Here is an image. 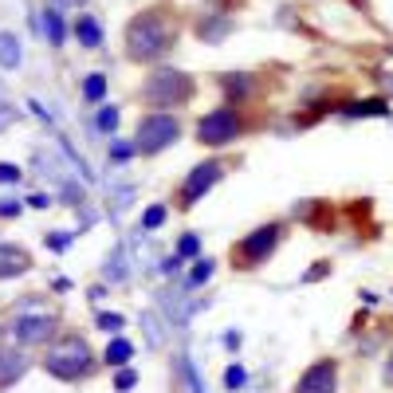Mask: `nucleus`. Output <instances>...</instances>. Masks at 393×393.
I'll use <instances>...</instances> for the list:
<instances>
[{
	"label": "nucleus",
	"instance_id": "4",
	"mask_svg": "<svg viewBox=\"0 0 393 393\" xmlns=\"http://www.w3.org/2000/svg\"><path fill=\"white\" fill-rule=\"evenodd\" d=\"M177 134H181V126H177V118L169 114H149L138 122V138H134V149H142V154H161L166 146H173Z\"/></svg>",
	"mask_w": 393,
	"mask_h": 393
},
{
	"label": "nucleus",
	"instance_id": "26",
	"mask_svg": "<svg viewBox=\"0 0 393 393\" xmlns=\"http://www.w3.org/2000/svg\"><path fill=\"white\" fill-rule=\"evenodd\" d=\"M196 252H201L196 236H181V244H177V255H181V260H189V255H196Z\"/></svg>",
	"mask_w": 393,
	"mask_h": 393
},
{
	"label": "nucleus",
	"instance_id": "33",
	"mask_svg": "<svg viewBox=\"0 0 393 393\" xmlns=\"http://www.w3.org/2000/svg\"><path fill=\"white\" fill-rule=\"evenodd\" d=\"M67 201H71V205H83V189L67 185Z\"/></svg>",
	"mask_w": 393,
	"mask_h": 393
},
{
	"label": "nucleus",
	"instance_id": "7",
	"mask_svg": "<svg viewBox=\"0 0 393 393\" xmlns=\"http://www.w3.org/2000/svg\"><path fill=\"white\" fill-rule=\"evenodd\" d=\"M334 385H338V362L323 358V362H314V366L303 370L295 393H334Z\"/></svg>",
	"mask_w": 393,
	"mask_h": 393
},
{
	"label": "nucleus",
	"instance_id": "15",
	"mask_svg": "<svg viewBox=\"0 0 393 393\" xmlns=\"http://www.w3.org/2000/svg\"><path fill=\"white\" fill-rule=\"evenodd\" d=\"M44 36H48L51 48H59V44L67 39V28H63V16H59V8H48V12H44Z\"/></svg>",
	"mask_w": 393,
	"mask_h": 393
},
{
	"label": "nucleus",
	"instance_id": "14",
	"mask_svg": "<svg viewBox=\"0 0 393 393\" xmlns=\"http://www.w3.org/2000/svg\"><path fill=\"white\" fill-rule=\"evenodd\" d=\"M75 36H79L83 48H98V44H102V28H98L95 16H79L75 20Z\"/></svg>",
	"mask_w": 393,
	"mask_h": 393
},
{
	"label": "nucleus",
	"instance_id": "8",
	"mask_svg": "<svg viewBox=\"0 0 393 393\" xmlns=\"http://www.w3.org/2000/svg\"><path fill=\"white\" fill-rule=\"evenodd\" d=\"M220 173H225V166H220V161H201V166L189 173L185 189H181V201H185V205H196V201H201V196H205L208 189L220 181Z\"/></svg>",
	"mask_w": 393,
	"mask_h": 393
},
{
	"label": "nucleus",
	"instance_id": "32",
	"mask_svg": "<svg viewBox=\"0 0 393 393\" xmlns=\"http://www.w3.org/2000/svg\"><path fill=\"white\" fill-rule=\"evenodd\" d=\"M20 213V201H0V216H16Z\"/></svg>",
	"mask_w": 393,
	"mask_h": 393
},
{
	"label": "nucleus",
	"instance_id": "1",
	"mask_svg": "<svg viewBox=\"0 0 393 393\" xmlns=\"http://www.w3.org/2000/svg\"><path fill=\"white\" fill-rule=\"evenodd\" d=\"M177 39V28L169 24L161 12H142V16L130 20L126 28V55L138 63H149V59L166 55Z\"/></svg>",
	"mask_w": 393,
	"mask_h": 393
},
{
	"label": "nucleus",
	"instance_id": "22",
	"mask_svg": "<svg viewBox=\"0 0 393 393\" xmlns=\"http://www.w3.org/2000/svg\"><path fill=\"white\" fill-rule=\"evenodd\" d=\"M114 126H118V107H102L98 110V130H102V134H114Z\"/></svg>",
	"mask_w": 393,
	"mask_h": 393
},
{
	"label": "nucleus",
	"instance_id": "2",
	"mask_svg": "<svg viewBox=\"0 0 393 393\" xmlns=\"http://www.w3.org/2000/svg\"><path fill=\"white\" fill-rule=\"evenodd\" d=\"M95 358H91V346L79 338V334H67V338H59L55 346H48L44 354V370L51 378H63V382H79L83 373H91Z\"/></svg>",
	"mask_w": 393,
	"mask_h": 393
},
{
	"label": "nucleus",
	"instance_id": "19",
	"mask_svg": "<svg viewBox=\"0 0 393 393\" xmlns=\"http://www.w3.org/2000/svg\"><path fill=\"white\" fill-rule=\"evenodd\" d=\"M102 275H107V279H126V264H122V248H114V252H110V260H107V267H102Z\"/></svg>",
	"mask_w": 393,
	"mask_h": 393
},
{
	"label": "nucleus",
	"instance_id": "35",
	"mask_svg": "<svg viewBox=\"0 0 393 393\" xmlns=\"http://www.w3.org/2000/svg\"><path fill=\"white\" fill-rule=\"evenodd\" d=\"M385 382L393 385V354H389V366H385Z\"/></svg>",
	"mask_w": 393,
	"mask_h": 393
},
{
	"label": "nucleus",
	"instance_id": "12",
	"mask_svg": "<svg viewBox=\"0 0 393 393\" xmlns=\"http://www.w3.org/2000/svg\"><path fill=\"white\" fill-rule=\"evenodd\" d=\"M228 32H232V20H228V16H205L201 24H196V36L208 39V44H220Z\"/></svg>",
	"mask_w": 393,
	"mask_h": 393
},
{
	"label": "nucleus",
	"instance_id": "25",
	"mask_svg": "<svg viewBox=\"0 0 393 393\" xmlns=\"http://www.w3.org/2000/svg\"><path fill=\"white\" fill-rule=\"evenodd\" d=\"M161 220H166V208L154 205V208H146V216H142V228H157Z\"/></svg>",
	"mask_w": 393,
	"mask_h": 393
},
{
	"label": "nucleus",
	"instance_id": "29",
	"mask_svg": "<svg viewBox=\"0 0 393 393\" xmlns=\"http://www.w3.org/2000/svg\"><path fill=\"white\" fill-rule=\"evenodd\" d=\"M225 87H228V95L236 98V95H244V91H248V79H232V75H228V79H225Z\"/></svg>",
	"mask_w": 393,
	"mask_h": 393
},
{
	"label": "nucleus",
	"instance_id": "5",
	"mask_svg": "<svg viewBox=\"0 0 393 393\" xmlns=\"http://www.w3.org/2000/svg\"><path fill=\"white\" fill-rule=\"evenodd\" d=\"M275 244H279V225H260L255 232H248L244 240L232 248V264H240V267L264 264L267 255L275 252Z\"/></svg>",
	"mask_w": 393,
	"mask_h": 393
},
{
	"label": "nucleus",
	"instance_id": "6",
	"mask_svg": "<svg viewBox=\"0 0 393 393\" xmlns=\"http://www.w3.org/2000/svg\"><path fill=\"white\" fill-rule=\"evenodd\" d=\"M240 134V114L236 110H213V114H205L201 122H196V138L205 142V146H225V142H232V138Z\"/></svg>",
	"mask_w": 393,
	"mask_h": 393
},
{
	"label": "nucleus",
	"instance_id": "24",
	"mask_svg": "<svg viewBox=\"0 0 393 393\" xmlns=\"http://www.w3.org/2000/svg\"><path fill=\"white\" fill-rule=\"evenodd\" d=\"M208 275H213V260H201V264L193 267V275H189V287H196V284H205Z\"/></svg>",
	"mask_w": 393,
	"mask_h": 393
},
{
	"label": "nucleus",
	"instance_id": "27",
	"mask_svg": "<svg viewBox=\"0 0 393 393\" xmlns=\"http://www.w3.org/2000/svg\"><path fill=\"white\" fill-rule=\"evenodd\" d=\"M98 326H102V331H122V326H126V319H122V314H98Z\"/></svg>",
	"mask_w": 393,
	"mask_h": 393
},
{
	"label": "nucleus",
	"instance_id": "13",
	"mask_svg": "<svg viewBox=\"0 0 393 393\" xmlns=\"http://www.w3.org/2000/svg\"><path fill=\"white\" fill-rule=\"evenodd\" d=\"M20 59H24V48H20V39L12 32H0V67L4 71H16Z\"/></svg>",
	"mask_w": 393,
	"mask_h": 393
},
{
	"label": "nucleus",
	"instance_id": "20",
	"mask_svg": "<svg viewBox=\"0 0 393 393\" xmlns=\"http://www.w3.org/2000/svg\"><path fill=\"white\" fill-rule=\"evenodd\" d=\"M177 370L185 373V382H189V393H205V385H201V378H196L193 362H189L185 354H181V358H177Z\"/></svg>",
	"mask_w": 393,
	"mask_h": 393
},
{
	"label": "nucleus",
	"instance_id": "34",
	"mask_svg": "<svg viewBox=\"0 0 393 393\" xmlns=\"http://www.w3.org/2000/svg\"><path fill=\"white\" fill-rule=\"evenodd\" d=\"M48 201H51V196H44V193H36V196H32V208H48Z\"/></svg>",
	"mask_w": 393,
	"mask_h": 393
},
{
	"label": "nucleus",
	"instance_id": "16",
	"mask_svg": "<svg viewBox=\"0 0 393 393\" xmlns=\"http://www.w3.org/2000/svg\"><path fill=\"white\" fill-rule=\"evenodd\" d=\"M342 114L350 118H362V114H389V102L385 98H366V102H346Z\"/></svg>",
	"mask_w": 393,
	"mask_h": 393
},
{
	"label": "nucleus",
	"instance_id": "11",
	"mask_svg": "<svg viewBox=\"0 0 393 393\" xmlns=\"http://www.w3.org/2000/svg\"><path fill=\"white\" fill-rule=\"evenodd\" d=\"M32 267L28 252L24 248H0V279H8V275H24Z\"/></svg>",
	"mask_w": 393,
	"mask_h": 393
},
{
	"label": "nucleus",
	"instance_id": "10",
	"mask_svg": "<svg viewBox=\"0 0 393 393\" xmlns=\"http://www.w3.org/2000/svg\"><path fill=\"white\" fill-rule=\"evenodd\" d=\"M24 370H28V354H20L16 346H0V389L12 385Z\"/></svg>",
	"mask_w": 393,
	"mask_h": 393
},
{
	"label": "nucleus",
	"instance_id": "28",
	"mask_svg": "<svg viewBox=\"0 0 393 393\" xmlns=\"http://www.w3.org/2000/svg\"><path fill=\"white\" fill-rule=\"evenodd\" d=\"M20 181V169L8 166V161H0V185H16Z\"/></svg>",
	"mask_w": 393,
	"mask_h": 393
},
{
	"label": "nucleus",
	"instance_id": "30",
	"mask_svg": "<svg viewBox=\"0 0 393 393\" xmlns=\"http://www.w3.org/2000/svg\"><path fill=\"white\" fill-rule=\"evenodd\" d=\"M326 272H331V260H323V264H314V267H311V272H307V275H303V279H307V284H311V279H323V275H326Z\"/></svg>",
	"mask_w": 393,
	"mask_h": 393
},
{
	"label": "nucleus",
	"instance_id": "17",
	"mask_svg": "<svg viewBox=\"0 0 393 393\" xmlns=\"http://www.w3.org/2000/svg\"><path fill=\"white\" fill-rule=\"evenodd\" d=\"M102 358H107V366H126L130 358H134V346H130L126 338H114V342L107 346V354H102Z\"/></svg>",
	"mask_w": 393,
	"mask_h": 393
},
{
	"label": "nucleus",
	"instance_id": "3",
	"mask_svg": "<svg viewBox=\"0 0 393 393\" xmlns=\"http://www.w3.org/2000/svg\"><path fill=\"white\" fill-rule=\"evenodd\" d=\"M193 79L185 75V71H177V67H157L149 71L146 79V87H142V98H146L149 107L157 110H166V107H185L189 98H193Z\"/></svg>",
	"mask_w": 393,
	"mask_h": 393
},
{
	"label": "nucleus",
	"instance_id": "9",
	"mask_svg": "<svg viewBox=\"0 0 393 393\" xmlns=\"http://www.w3.org/2000/svg\"><path fill=\"white\" fill-rule=\"evenodd\" d=\"M8 331L16 342H48L55 331V319L51 314H20V319H12Z\"/></svg>",
	"mask_w": 393,
	"mask_h": 393
},
{
	"label": "nucleus",
	"instance_id": "21",
	"mask_svg": "<svg viewBox=\"0 0 393 393\" xmlns=\"http://www.w3.org/2000/svg\"><path fill=\"white\" fill-rule=\"evenodd\" d=\"M244 382H248V373H244V366H228V370H225V385H228V389H244Z\"/></svg>",
	"mask_w": 393,
	"mask_h": 393
},
{
	"label": "nucleus",
	"instance_id": "23",
	"mask_svg": "<svg viewBox=\"0 0 393 393\" xmlns=\"http://www.w3.org/2000/svg\"><path fill=\"white\" fill-rule=\"evenodd\" d=\"M138 385V373L134 370H118V378H114V389L118 393H130Z\"/></svg>",
	"mask_w": 393,
	"mask_h": 393
},
{
	"label": "nucleus",
	"instance_id": "31",
	"mask_svg": "<svg viewBox=\"0 0 393 393\" xmlns=\"http://www.w3.org/2000/svg\"><path fill=\"white\" fill-rule=\"evenodd\" d=\"M110 154H114L118 161H122V157H130V154H134V146H126V142H114V146H110Z\"/></svg>",
	"mask_w": 393,
	"mask_h": 393
},
{
	"label": "nucleus",
	"instance_id": "18",
	"mask_svg": "<svg viewBox=\"0 0 393 393\" xmlns=\"http://www.w3.org/2000/svg\"><path fill=\"white\" fill-rule=\"evenodd\" d=\"M102 95H107V75H102V71L83 79V98H87V102H102Z\"/></svg>",
	"mask_w": 393,
	"mask_h": 393
}]
</instances>
